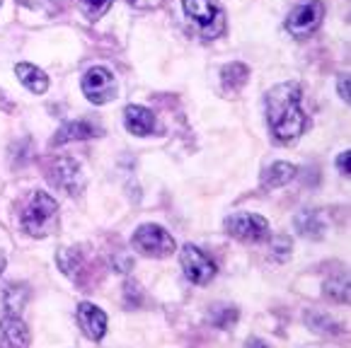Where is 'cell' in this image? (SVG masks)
<instances>
[{
	"label": "cell",
	"mask_w": 351,
	"mask_h": 348,
	"mask_svg": "<svg viewBox=\"0 0 351 348\" xmlns=\"http://www.w3.org/2000/svg\"><path fill=\"white\" fill-rule=\"evenodd\" d=\"M267 121L276 143L289 145L303 136L308 128L303 109H300V87L295 82H281L267 95Z\"/></svg>",
	"instance_id": "1"
},
{
	"label": "cell",
	"mask_w": 351,
	"mask_h": 348,
	"mask_svg": "<svg viewBox=\"0 0 351 348\" xmlns=\"http://www.w3.org/2000/svg\"><path fill=\"white\" fill-rule=\"evenodd\" d=\"M58 221V203L56 199L47 194V191H36L32 194L29 203L25 206V213L20 218V225L27 235L32 237H47L53 230Z\"/></svg>",
	"instance_id": "2"
},
{
	"label": "cell",
	"mask_w": 351,
	"mask_h": 348,
	"mask_svg": "<svg viewBox=\"0 0 351 348\" xmlns=\"http://www.w3.org/2000/svg\"><path fill=\"white\" fill-rule=\"evenodd\" d=\"M184 15L194 22L204 39H216L226 29V12L218 0H182Z\"/></svg>",
	"instance_id": "3"
},
{
	"label": "cell",
	"mask_w": 351,
	"mask_h": 348,
	"mask_svg": "<svg viewBox=\"0 0 351 348\" xmlns=\"http://www.w3.org/2000/svg\"><path fill=\"white\" fill-rule=\"evenodd\" d=\"M134 247L145 256H155V259H165L172 251L177 249V242L165 227L153 225V223H145V225L136 227L134 237H131Z\"/></svg>",
	"instance_id": "4"
},
{
	"label": "cell",
	"mask_w": 351,
	"mask_h": 348,
	"mask_svg": "<svg viewBox=\"0 0 351 348\" xmlns=\"http://www.w3.org/2000/svg\"><path fill=\"white\" fill-rule=\"evenodd\" d=\"M226 232L230 237L240 242H247V245H257V242H264L269 237V221L262 218L257 213H232L226 218Z\"/></svg>",
	"instance_id": "5"
},
{
	"label": "cell",
	"mask_w": 351,
	"mask_h": 348,
	"mask_svg": "<svg viewBox=\"0 0 351 348\" xmlns=\"http://www.w3.org/2000/svg\"><path fill=\"white\" fill-rule=\"evenodd\" d=\"M322 17H325V3H322V0H300L298 5L289 12L286 29H289L295 39H303V36L313 34V32L320 27Z\"/></svg>",
	"instance_id": "6"
},
{
	"label": "cell",
	"mask_w": 351,
	"mask_h": 348,
	"mask_svg": "<svg viewBox=\"0 0 351 348\" xmlns=\"http://www.w3.org/2000/svg\"><path fill=\"white\" fill-rule=\"evenodd\" d=\"M180 264H182V269H184V276L189 278L191 283H197V286H206V283H211L213 276H216V264L194 245L182 247Z\"/></svg>",
	"instance_id": "7"
},
{
	"label": "cell",
	"mask_w": 351,
	"mask_h": 348,
	"mask_svg": "<svg viewBox=\"0 0 351 348\" xmlns=\"http://www.w3.org/2000/svg\"><path fill=\"white\" fill-rule=\"evenodd\" d=\"M83 92L93 104H107L117 95V80L107 68L95 66L83 75Z\"/></svg>",
	"instance_id": "8"
},
{
	"label": "cell",
	"mask_w": 351,
	"mask_h": 348,
	"mask_svg": "<svg viewBox=\"0 0 351 348\" xmlns=\"http://www.w3.org/2000/svg\"><path fill=\"white\" fill-rule=\"evenodd\" d=\"M49 182H51L56 189L66 191V194L75 196L85 189V177H83V169L75 160H68V158H61L56 160V164L51 167L49 172Z\"/></svg>",
	"instance_id": "9"
},
{
	"label": "cell",
	"mask_w": 351,
	"mask_h": 348,
	"mask_svg": "<svg viewBox=\"0 0 351 348\" xmlns=\"http://www.w3.org/2000/svg\"><path fill=\"white\" fill-rule=\"evenodd\" d=\"M77 314V324L83 329V334L93 341H99V338L107 334V314L93 305V302H80L75 310Z\"/></svg>",
	"instance_id": "10"
},
{
	"label": "cell",
	"mask_w": 351,
	"mask_h": 348,
	"mask_svg": "<svg viewBox=\"0 0 351 348\" xmlns=\"http://www.w3.org/2000/svg\"><path fill=\"white\" fill-rule=\"evenodd\" d=\"M29 329L15 314L0 319V348H29Z\"/></svg>",
	"instance_id": "11"
},
{
	"label": "cell",
	"mask_w": 351,
	"mask_h": 348,
	"mask_svg": "<svg viewBox=\"0 0 351 348\" xmlns=\"http://www.w3.org/2000/svg\"><path fill=\"white\" fill-rule=\"evenodd\" d=\"M124 126L134 136H150L158 131V119H155V114L150 109L138 107V104H129L124 109Z\"/></svg>",
	"instance_id": "12"
},
{
	"label": "cell",
	"mask_w": 351,
	"mask_h": 348,
	"mask_svg": "<svg viewBox=\"0 0 351 348\" xmlns=\"http://www.w3.org/2000/svg\"><path fill=\"white\" fill-rule=\"evenodd\" d=\"M99 134H102V128L99 126L85 121V119H75V121H66L61 128H58L51 145H66V143H73V140H88Z\"/></svg>",
	"instance_id": "13"
},
{
	"label": "cell",
	"mask_w": 351,
	"mask_h": 348,
	"mask_svg": "<svg viewBox=\"0 0 351 348\" xmlns=\"http://www.w3.org/2000/svg\"><path fill=\"white\" fill-rule=\"evenodd\" d=\"M15 75H17V80H20L22 85H25L27 90H29V92H34V95H44L49 90L47 73L39 71V68L32 66V63H17Z\"/></svg>",
	"instance_id": "14"
},
{
	"label": "cell",
	"mask_w": 351,
	"mask_h": 348,
	"mask_svg": "<svg viewBox=\"0 0 351 348\" xmlns=\"http://www.w3.org/2000/svg\"><path fill=\"white\" fill-rule=\"evenodd\" d=\"M295 174H298L295 164H291V162H274L269 169H264L262 186H264V189H279V186L289 184Z\"/></svg>",
	"instance_id": "15"
},
{
	"label": "cell",
	"mask_w": 351,
	"mask_h": 348,
	"mask_svg": "<svg viewBox=\"0 0 351 348\" xmlns=\"http://www.w3.org/2000/svg\"><path fill=\"white\" fill-rule=\"evenodd\" d=\"M295 230L305 237L320 240L322 232H325V223H322L320 210H303V213L295 215Z\"/></svg>",
	"instance_id": "16"
},
{
	"label": "cell",
	"mask_w": 351,
	"mask_h": 348,
	"mask_svg": "<svg viewBox=\"0 0 351 348\" xmlns=\"http://www.w3.org/2000/svg\"><path fill=\"white\" fill-rule=\"evenodd\" d=\"M221 77H223V85H226V90L235 92V90H240V87L247 82L250 71H247V66H245V63H230V66L223 68Z\"/></svg>",
	"instance_id": "17"
},
{
	"label": "cell",
	"mask_w": 351,
	"mask_h": 348,
	"mask_svg": "<svg viewBox=\"0 0 351 348\" xmlns=\"http://www.w3.org/2000/svg\"><path fill=\"white\" fill-rule=\"evenodd\" d=\"M25 300H27V288L25 286H8L3 290V305L10 314L20 312L25 308Z\"/></svg>",
	"instance_id": "18"
},
{
	"label": "cell",
	"mask_w": 351,
	"mask_h": 348,
	"mask_svg": "<svg viewBox=\"0 0 351 348\" xmlns=\"http://www.w3.org/2000/svg\"><path fill=\"white\" fill-rule=\"evenodd\" d=\"M114 0H80V10L88 20H99L112 8Z\"/></svg>",
	"instance_id": "19"
},
{
	"label": "cell",
	"mask_w": 351,
	"mask_h": 348,
	"mask_svg": "<svg viewBox=\"0 0 351 348\" xmlns=\"http://www.w3.org/2000/svg\"><path fill=\"white\" fill-rule=\"evenodd\" d=\"M325 293L330 297H335L337 302H349V278L339 276L335 281L325 283Z\"/></svg>",
	"instance_id": "20"
},
{
	"label": "cell",
	"mask_w": 351,
	"mask_h": 348,
	"mask_svg": "<svg viewBox=\"0 0 351 348\" xmlns=\"http://www.w3.org/2000/svg\"><path fill=\"white\" fill-rule=\"evenodd\" d=\"M337 90H339V97L344 99V102H349V75L337 77Z\"/></svg>",
	"instance_id": "21"
},
{
	"label": "cell",
	"mask_w": 351,
	"mask_h": 348,
	"mask_svg": "<svg viewBox=\"0 0 351 348\" xmlns=\"http://www.w3.org/2000/svg\"><path fill=\"white\" fill-rule=\"evenodd\" d=\"M337 169H339V174L349 177V150H344V153L337 155Z\"/></svg>",
	"instance_id": "22"
},
{
	"label": "cell",
	"mask_w": 351,
	"mask_h": 348,
	"mask_svg": "<svg viewBox=\"0 0 351 348\" xmlns=\"http://www.w3.org/2000/svg\"><path fill=\"white\" fill-rule=\"evenodd\" d=\"M274 251H279V254L291 251V240H289V237H276V240H274Z\"/></svg>",
	"instance_id": "23"
},
{
	"label": "cell",
	"mask_w": 351,
	"mask_h": 348,
	"mask_svg": "<svg viewBox=\"0 0 351 348\" xmlns=\"http://www.w3.org/2000/svg\"><path fill=\"white\" fill-rule=\"evenodd\" d=\"M131 5H138V8H153L158 5V0H129Z\"/></svg>",
	"instance_id": "24"
},
{
	"label": "cell",
	"mask_w": 351,
	"mask_h": 348,
	"mask_svg": "<svg viewBox=\"0 0 351 348\" xmlns=\"http://www.w3.org/2000/svg\"><path fill=\"white\" fill-rule=\"evenodd\" d=\"M247 348H269L267 341H262V338H250L247 341Z\"/></svg>",
	"instance_id": "25"
},
{
	"label": "cell",
	"mask_w": 351,
	"mask_h": 348,
	"mask_svg": "<svg viewBox=\"0 0 351 348\" xmlns=\"http://www.w3.org/2000/svg\"><path fill=\"white\" fill-rule=\"evenodd\" d=\"M5 264H8V261H5V256H3V254H0V273H3V271H5Z\"/></svg>",
	"instance_id": "26"
}]
</instances>
